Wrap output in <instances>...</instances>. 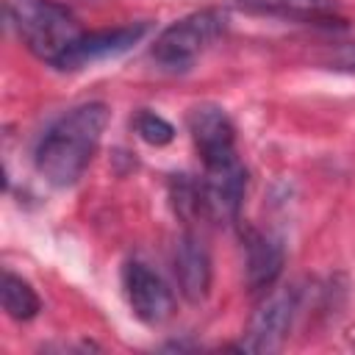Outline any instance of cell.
Instances as JSON below:
<instances>
[{
	"label": "cell",
	"mask_w": 355,
	"mask_h": 355,
	"mask_svg": "<svg viewBox=\"0 0 355 355\" xmlns=\"http://www.w3.org/2000/svg\"><path fill=\"white\" fill-rule=\"evenodd\" d=\"M8 14L25 47L53 67L83 33L72 11L55 0H8Z\"/></svg>",
	"instance_id": "cell-2"
},
{
	"label": "cell",
	"mask_w": 355,
	"mask_h": 355,
	"mask_svg": "<svg viewBox=\"0 0 355 355\" xmlns=\"http://www.w3.org/2000/svg\"><path fill=\"white\" fill-rule=\"evenodd\" d=\"M144 33H147V25L144 22L80 33L78 42L61 55V61L55 64V69H80V67H89L94 61L116 58V55L128 53L133 44H139L144 39Z\"/></svg>",
	"instance_id": "cell-7"
},
{
	"label": "cell",
	"mask_w": 355,
	"mask_h": 355,
	"mask_svg": "<svg viewBox=\"0 0 355 355\" xmlns=\"http://www.w3.org/2000/svg\"><path fill=\"white\" fill-rule=\"evenodd\" d=\"M111 111L105 103H83L58 116L36 144L33 164L36 172L58 189L72 186L92 164L103 133L108 128Z\"/></svg>",
	"instance_id": "cell-1"
},
{
	"label": "cell",
	"mask_w": 355,
	"mask_h": 355,
	"mask_svg": "<svg viewBox=\"0 0 355 355\" xmlns=\"http://www.w3.org/2000/svg\"><path fill=\"white\" fill-rule=\"evenodd\" d=\"M241 8L297 22H330L336 19L333 0H236Z\"/></svg>",
	"instance_id": "cell-11"
},
{
	"label": "cell",
	"mask_w": 355,
	"mask_h": 355,
	"mask_svg": "<svg viewBox=\"0 0 355 355\" xmlns=\"http://www.w3.org/2000/svg\"><path fill=\"white\" fill-rule=\"evenodd\" d=\"M133 128H136V133H139L147 144H153V147H164V144H169V141L175 139V128H172L161 114L147 111V108L136 114Z\"/></svg>",
	"instance_id": "cell-13"
},
{
	"label": "cell",
	"mask_w": 355,
	"mask_h": 355,
	"mask_svg": "<svg viewBox=\"0 0 355 355\" xmlns=\"http://www.w3.org/2000/svg\"><path fill=\"white\" fill-rule=\"evenodd\" d=\"M122 283H125L128 305H130V311L139 322H144L150 327H158L172 316V311H175L172 288L147 263L130 261L122 272Z\"/></svg>",
	"instance_id": "cell-6"
},
{
	"label": "cell",
	"mask_w": 355,
	"mask_h": 355,
	"mask_svg": "<svg viewBox=\"0 0 355 355\" xmlns=\"http://www.w3.org/2000/svg\"><path fill=\"white\" fill-rule=\"evenodd\" d=\"M244 189H247V169L239 161V155H227V158L202 164L200 197H202L205 216H211L216 222H233L239 216Z\"/></svg>",
	"instance_id": "cell-5"
},
{
	"label": "cell",
	"mask_w": 355,
	"mask_h": 355,
	"mask_svg": "<svg viewBox=\"0 0 355 355\" xmlns=\"http://www.w3.org/2000/svg\"><path fill=\"white\" fill-rule=\"evenodd\" d=\"M186 122H189V133H191V141H194L202 164L236 155V128H233L230 116L225 114V108H219L214 103L194 105L189 111Z\"/></svg>",
	"instance_id": "cell-8"
},
{
	"label": "cell",
	"mask_w": 355,
	"mask_h": 355,
	"mask_svg": "<svg viewBox=\"0 0 355 355\" xmlns=\"http://www.w3.org/2000/svg\"><path fill=\"white\" fill-rule=\"evenodd\" d=\"M3 308L11 319L28 322L42 311V300L28 280H22L19 275L6 269L3 272Z\"/></svg>",
	"instance_id": "cell-12"
},
{
	"label": "cell",
	"mask_w": 355,
	"mask_h": 355,
	"mask_svg": "<svg viewBox=\"0 0 355 355\" xmlns=\"http://www.w3.org/2000/svg\"><path fill=\"white\" fill-rule=\"evenodd\" d=\"M178 288L189 302H202L211 288V255L197 233H180L172 252Z\"/></svg>",
	"instance_id": "cell-9"
},
{
	"label": "cell",
	"mask_w": 355,
	"mask_h": 355,
	"mask_svg": "<svg viewBox=\"0 0 355 355\" xmlns=\"http://www.w3.org/2000/svg\"><path fill=\"white\" fill-rule=\"evenodd\" d=\"M300 308V294L294 286L288 288H269L263 294L261 305L250 316V324L241 336V349L244 352H272L283 344V338L291 330V322Z\"/></svg>",
	"instance_id": "cell-4"
},
{
	"label": "cell",
	"mask_w": 355,
	"mask_h": 355,
	"mask_svg": "<svg viewBox=\"0 0 355 355\" xmlns=\"http://www.w3.org/2000/svg\"><path fill=\"white\" fill-rule=\"evenodd\" d=\"M247 250V286L250 291H269L283 272V244L275 236L250 230L244 236Z\"/></svg>",
	"instance_id": "cell-10"
},
{
	"label": "cell",
	"mask_w": 355,
	"mask_h": 355,
	"mask_svg": "<svg viewBox=\"0 0 355 355\" xmlns=\"http://www.w3.org/2000/svg\"><path fill=\"white\" fill-rule=\"evenodd\" d=\"M225 25H227V19L216 8L194 11V14L172 22L169 28H164L155 36V44L150 53H153L155 64H161V69L186 72L225 33Z\"/></svg>",
	"instance_id": "cell-3"
}]
</instances>
